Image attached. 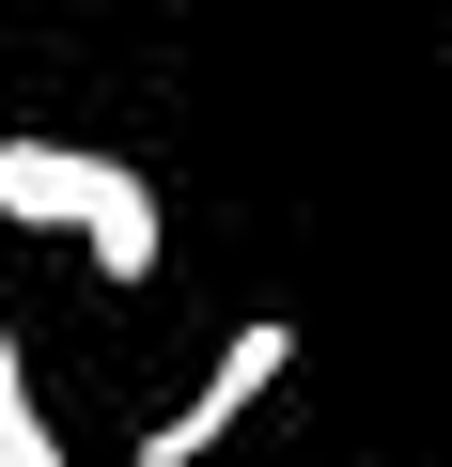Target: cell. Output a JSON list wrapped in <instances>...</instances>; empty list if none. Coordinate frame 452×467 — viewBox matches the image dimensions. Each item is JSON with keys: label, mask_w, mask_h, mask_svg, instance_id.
<instances>
[{"label": "cell", "mask_w": 452, "mask_h": 467, "mask_svg": "<svg viewBox=\"0 0 452 467\" xmlns=\"http://www.w3.org/2000/svg\"><path fill=\"white\" fill-rule=\"evenodd\" d=\"M281 374H297V327H235V343L203 358V389H187V405H172V420L141 436V467H203V451L235 436V420H250V405H266Z\"/></svg>", "instance_id": "1"}, {"label": "cell", "mask_w": 452, "mask_h": 467, "mask_svg": "<svg viewBox=\"0 0 452 467\" xmlns=\"http://www.w3.org/2000/svg\"><path fill=\"white\" fill-rule=\"evenodd\" d=\"M0 358H16V343H0Z\"/></svg>", "instance_id": "5"}, {"label": "cell", "mask_w": 452, "mask_h": 467, "mask_svg": "<svg viewBox=\"0 0 452 467\" xmlns=\"http://www.w3.org/2000/svg\"><path fill=\"white\" fill-rule=\"evenodd\" d=\"M79 250H94L110 281H156V187H141V171H125V187L94 202V234H79Z\"/></svg>", "instance_id": "3"}, {"label": "cell", "mask_w": 452, "mask_h": 467, "mask_svg": "<svg viewBox=\"0 0 452 467\" xmlns=\"http://www.w3.org/2000/svg\"><path fill=\"white\" fill-rule=\"evenodd\" d=\"M110 187H125V156H94V140H0V218H32V234H94Z\"/></svg>", "instance_id": "2"}, {"label": "cell", "mask_w": 452, "mask_h": 467, "mask_svg": "<svg viewBox=\"0 0 452 467\" xmlns=\"http://www.w3.org/2000/svg\"><path fill=\"white\" fill-rule=\"evenodd\" d=\"M0 467H63L47 420H32V389H16V358H0Z\"/></svg>", "instance_id": "4"}]
</instances>
